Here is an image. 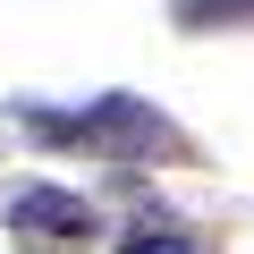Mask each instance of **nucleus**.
Segmentation results:
<instances>
[{"label":"nucleus","mask_w":254,"mask_h":254,"mask_svg":"<svg viewBox=\"0 0 254 254\" xmlns=\"http://www.w3.org/2000/svg\"><path fill=\"white\" fill-rule=\"evenodd\" d=\"M17 127L51 153H93V161H187V136L144 102V93H93L76 110H51V102H26Z\"/></svg>","instance_id":"nucleus-1"},{"label":"nucleus","mask_w":254,"mask_h":254,"mask_svg":"<svg viewBox=\"0 0 254 254\" xmlns=\"http://www.w3.org/2000/svg\"><path fill=\"white\" fill-rule=\"evenodd\" d=\"M9 229L76 246V237H93V229H102V212H93L85 195H68V187H17V195H9Z\"/></svg>","instance_id":"nucleus-2"},{"label":"nucleus","mask_w":254,"mask_h":254,"mask_svg":"<svg viewBox=\"0 0 254 254\" xmlns=\"http://www.w3.org/2000/svg\"><path fill=\"white\" fill-rule=\"evenodd\" d=\"M254 0H178V26H246Z\"/></svg>","instance_id":"nucleus-3"},{"label":"nucleus","mask_w":254,"mask_h":254,"mask_svg":"<svg viewBox=\"0 0 254 254\" xmlns=\"http://www.w3.org/2000/svg\"><path fill=\"white\" fill-rule=\"evenodd\" d=\"M119 254H195V246H187L178 229H136V237H127Z\"/></svg>","instance_id":"nucleus-4"}]
</instances>
